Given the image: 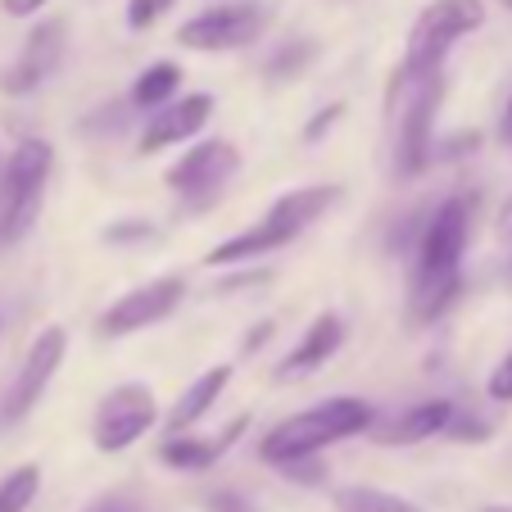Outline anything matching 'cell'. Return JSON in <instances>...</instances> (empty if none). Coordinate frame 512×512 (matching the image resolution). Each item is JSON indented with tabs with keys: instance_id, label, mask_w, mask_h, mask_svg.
I'll use <instances>...</instances> for the list:
<instances>
[{
	"instance_id": "obj_23",
	"label": "cell",
	"mask_w": 512,
	"mask_h": 512,
	"mask_svg": "<svg viewBox=\"0 0 512 512\" xmlns=\"http://www.w3.org/2000/svg\"><path fill=\"white\" fill-rule=\"evenodd\" d=\"M173 5H177V0H127V28H132V32L155 28V23L164 19Z\"/></svg>"
},
{
	"instance_id": "obj_6",
	"label": "cell",
	"mask_w": 512,
	"mask_h": 512,
	"mask_svg": "<svg viewBox=\"0 0 512 512\" xmlns=\"http://www.w3.org/2000/svg\"><path fill=\"white\" fill-rule=\"evenodd\" d=\"M263 28H268V5L227 0V5H213V10H200L195 19H186L177 28V41L186 50H200V55H232V50H245L250 41H259Z\"/></svg>"
},
{
	"instance_id": "obj_15",
	"label": "cell",
	"mask_w": 512,
	"mask_h": 512,
	"mask_svg": "<svg viewBox=\"0 0 512 512\" xmlns=\"http://www.w3.org/2000/svg\"><path fill=\"white\" fill-rule=\"evenodd\" d=\"M245 435V417H236L232 426H227L223 435H168L164 445H159V458H164V467H173V472H209L218 458L232 454V445Z\"/></svg>"
},
{
	"instance_id": "obj_4",
	"label": "cell",
	"mask_w": 512,
	"mask_h": 512,
	"mask_svg": "<svg viewBox=\"0 0 512 512\" xmlns=\"http://www.w3.org/2000/svg\"><path fill=\"white\" fill-rule=\"evenodd\" d=\"M490 10L485 0H431L422 14H417L413 32H408V50H404V78H431L440 73L445 55L458 46L463 37L485 28Z\"/></svg>"
},
{
	"instance_id": "obj_16",
	"label": "cell",
	"mask_w": 512,
	"mask_h": 512,
	"mask_svg": "<svg viewBox=\"0 0 512 512\" xmlns=\"http://www.w3.org/2000/svg\"><path fill=\"white\" fill-rule=\"evenodd\" d=\"M454 399H422V404L404 408L395 422H386L377 431V445H422V440H435V435H445L449 422H454Z\"/></svg>"
},
{
	"instance_id": "obj_24",
	"label": "cell",
	"mask_w": 512,
	"mask_h": 512,
	"mask_svg": "<svg viewBox=\"0 0 512 512\" xmlns=\"http://www.w3.org/2000/svg\"><path fill=\"white\" fill-rule=\"evenodd\" d=\"M281 472H286V481H300V485H322L327 481V463H322V454L290 458V463H281Z\"/></svg>"
},
{
	"instance_id": "obj_9",
	"label": "cell",
	"mask_w": 512,
	"mask_h": 512,
	"mask_svg": "<svg viewBox=\"0 0 512 512\" xmlns=\"http://www.w3.org/2000/svg\"><path fill=\"white\" fill-rule=\"evenodd\" d=\"M64 354H68V331L64 327H41L37 340L28 345V354H23V363H19V372H14L5 399H0V422L14 426L41 404V395L50 390V381H55Z\"/></svg>"
},
{
	"instance_id": "obj_20",
	"label": "cell",
	"mask_w": 512,
	"mask_h": 512,
	"mask_svg": "<svg viewBox=\"0 0 512 512\" xmlns=\"http://www.w3.org/2000/svg\"><path fill=\"white\" fill-rule=\"evenodd\" d=\"M331 503H336V512H422L413 499L377 490V485H345V490H336Z\"/></svg>"
},
{
	"instance_id": "obj_5",
	"label": "cell",
	"mask_w": 512,
	"mask_h": 512,
	"mask_svg": "<svg viewBox=\"0 0 512 512\" xmlns=\"http://www.w3.org/2000/svg\"><path fill=\"white\" fill-rule=\"evenodd\" d=\"M236 173H241V150H236L232 141H223V136H209V141L186 145L182 155L168 164L164 182L182 204L204 209V204H213L223 195V186L232 182Z\"/></svg>"
},
{
	"instance_id": "obj_22",
	"label": "cell",
	"mask_w": 512,
	"mask_h": 512,
	"mask_svg": "<svg viewBox=\"0 0 512 512\" xmlns=\"http://www.w3.org/2000/svg\"><path fill=\"white\" fill-rule=\"evenodd\" d=\"M313 55H318V46H313V41H295V46H286L277 59H272V64H268V73H272V78H277V82H286V78L295 82V78H300V73H304V64H309Z\"/></svg>"
},
{
	"instance_id": "obj_12",
	"label": "cell",
	"mask_w": 512,
	"mask_h": 512,
	"mask_svg": "<svg viewBox=\"0 0 512 512\" xmlns=\"http://www.w3.org/2000/svg\"><path fill=\"white\" fill-rule=\"evenodd\" d=\"M64 50H68V28L64 19H41L37 28L23 37V50L14 55V64L0 73V91L5 96H32L37 87H46L55 78V68L64 64Z\"/></svg>"
},
{
	"instance_id": "obj_36",
	"label": "cell",
	"mask_w": 512,
	"mask_h": 512,
	"mask_svg": "<svg viewBox=\"0 0 512 512\" xmlns=\"http://www.w3.org/2000/svg\"><path fill=\"white\" fill-rule=\"evenodd\" d=\"M503 5H508V10H512V0H503Z\"/></svg>"
},
{
	"instance_id": "obj_25",
	"label": "cell",
	"mask_w": 512,
	"mask_h": 512,
	"mask_svg": "<svg viewBox=\"0 0 512 512\" xmlns=\"http://www.w3.org/2000/svg\"><path fill=\"white\" fill-rule=\"evenodd\" d=\"M109 245H145V241H159V232L150 223H136V218H123V223H114L105 232Z\"/></svg>"
},
{
	"instance_id": "obj_10",
	"label": "cell",
	"mask_w": 512,
	"mask_h": 512,
	"mask_svg": "<svg viewBox=\"0 0 512 512\" xmlns=\"http://www.w3.org/2000/svg\"><path fill=\"white\" fill-rule=\"evenodd\" d=\"M408 87L404 114H399V132H395V173L399 177H417L435 155V109H440V73L431 78H399Z\"/></svg>"
},
{
	"instance_id": "obj_2",
	"label": "cell",
	"mask_w": 512,
	"mask_h": 512,
	"mask_svg": "<svg viewBox=\"0 0 512 512\" xmlns=\"http://www.w3.org/2000/svg\"><path fill=\"white\" fill-rule=\"evenodd\" d=\"M372 422H377V413H372L368 399H354V395L322 399V404H313V408H304V413L272 426L259 440V458L281 467L304 454H327L331 445H340V440H349V435H358V431H368Z\"/></svg>"
},
{
	"instance_id": "obj_27",
	"label": "cell",
	"mask_w": 512,
	"mask_h": 512,
	"mask_svg": "<svg viewBox=\"0 0 512 512\" xmlns=\"http://www.w3.org/2000/svg\"><path fill=\"white\" fill-rule=\"evenodd\" d=\"M340 114H345V105H327V109H318V118H313V123L304 127V141H318L322 132H331Z\"/></svg>"
},
{
	"instance_id": "obj_14",
	"label": "cell",
	"mask_w": 512,
	"mask_h": 512,
	"mask_svg": "<svg viewBox=\"0 0 512 512\" xmlns=\"http://www.w3.org/2000/svg\"><path fill=\"white\" fill-rule=\"evenodd\" d=\"M345 345V318L340 313H318L309 327L300 331V340L290 345V354L277 363V381H304L318 368H327L336 349Z\"/></svg>"
},
{
	"instance_id": "obj_7",
	"label": "cell",
	"mask_w": 512,
	"mask_h": 512,
	"mask_svg": "<svg viewBox=\"0 0 512 512\" xmlns=\"http://www.w3.org/2000/svg\"><path fill=\"white\" fill-rule=\"evenodd\" d=\"M155 422H159L155 390L145 386V381H123V386H114L100 399L96 422H91V440H96L100 454H123Z\"/></svg>"
},
{
	"instance_id": "obj_31",
	"label": "cell",
	"mask_w": 512,
	"mask_h": 512,
	"mask_svg": "<svg viewBox=\"0 0 512 512\" xmlns=\"http://www.w3.org/2000/svg\"><path fill=\"white\" fill-rule=\"evenodd\" d=\"M499 141L512 150V96H508V105H503V114H499Z\"/></svg>"
},
{
	"instance_id": "obj_21",
	"label": "cell",
	"mask_w": 512,
	"mask_h": 512,
	"mask_svg": "<svg viewBox=\"0 0 512 512\" xmlns=\"http://www.w3.org/2000/svg\"><path fill=\"white\" fill-rule=\"evenodd\" d=\"M41 494V467L23 463L10 476H0V512H28L32 499Z\"/></svg>"
},
{
	"instance_id": "obj_33",
	"label": "cell",
	"mask_w": 512,
	"mask_h": 512,
	"mask_svg": "<svg viewBox=\"0 0 512 512\" xmlns=\"http://www.w3.org/2000/svg\"><path fill=\"white\" fill-rule=\"evenodd\" d=\"M268 331H272V327H268V322H263V327H254V336H250V340H245V349H259V345H263V340H268Z\"/></svg>"
},
{
	"instance_id": "obj_29",
	"label": "cell",
	"mask_w": 512,
	"mask_h": 512,
	"mask_svg": "<svg viewBox=\"0 0 512 512\" xmlns=\"http://www.w3.org/2000/svg\"><path fill=\"white\" fill-rule=\"evenodd\" d=\"M209 508H213V512H254L250 503H245L241 494H232V490H218V494H209Z\"/></svg>"
},
{
	"instance_id": "obj_18",
	"label": "cell",
	"mask_w": 512,
	"mask_h": 512,
	"mask_svg": "<svg viewBox=\"0 0 512 512\" xmlns=\"http://www.w3.org/2000/svg\"><path fill=\"white\" fill-rule=\"evenodd\" d=\"M458 295H463V268H454V272L413 268V281H408V313H413V322H435L454 309Z\"/></svg>"
},
{
	"instance_id": "obj_1",
	"label": "cell",
	"mask_w": 512,
	"mask_h": 512,
	"mask_svg": "<svg viewBox=\"0 0 512 512\" xmlns=\"http://www.w3.org/2000/svg\"><path fill=\"white\" fill-rule=\"evenodd\" d=\"M331 204H340V186H300V191H286L281 200H272V209L254 227L227 236L223 245H213L204 254V263L209 268H236V263H254L272 250H286L295 236H304L318 223Z\"/></svg>"
},
{
	"instance_id": "obj_3",
	"label": "cell",
	"mask_w": 512,
	"mask_h": 512,
	"mask_svg": "<svg viewBox=\"0 0 512 512\" xmlns=\"http://www.w3.org/2000/svg\"><path fill=\"white\" fill-rule=\"evenodd\" d=\"M55 173V145L28 136L14 145V155L5 159L0 173V241L14 245L37 227L41 204H46V186Z\"/></svg>"
},
{
	"instance_id": "obj_30",
	"label": "cell",
	"mask_w": 512,
	"mask_h": 512,
	"mask_svg": "<svg viewBox=\"0 0 512 512\" xmlns=\"http://www.w3.org/2000/svg\"><path fill=\"white\" fill-rule=\"evenodd\" d=\"M41 5L46 0H0V10L10 14V19H32V14H41Z\"/></svg>"
},
{
	"instance_id": "obj_35",
	"label": "cell",
	"mask_w": 512,
	"mask_h": 512,
	"mask_svg": "<svg viewBox=\"0 0 512 512\" xmlns=\"http://www.w3.org/2000/svg\"><path fill=\"white\" fill-rule=\"evenodd\" d=\"M91 512H118V508H91Z\"/></svg>"
},
{
	"instance_id": "obj_32",
	"label": "cell",
	"mask_w": 512,
	"mask_h": 512,
	"mask_svg": "<svg viewBox=\"0 0 512 512\" xmlns=\"http://www.w3.org/2000/svg\"><path fill=\"white\" fill-rule=\"evenodd\" d=\"M499 236L503 241H512V195L503 200V209H499Z\"/></svg>"
},
{
	"instance_id": "obj_13",
	"label": "cell",
	"mask_w": 512,
	"mask_h": 512,
	"mask_svg": "<svg viewBox=\"0 0 512 512\" xmlns=\"http://www.w3.org/2000/svg\"><path fill=\"white\" fill-rule=\"evenodd\" d=\"M213 118V96L209 91H191V96H177L173 105L155 109L141 127V155H159V150H173V145H191L204 132V123Z\"/></svg>"
},
{
	"instance_id": "obj_28",
	"label": "cell",
	"mask_w": 512,
	"mask_h": 512,
	"mask_svg": "<svg viewBox=\"0 0 512 512\" xmlns=\"http://www.w3.org/2000/svg\"><path fill=\"white\" fill-rule=\"evenodd\" d=\"M445 435H458V440H485V435H490V426L476 422V417H463V422H458V413H454V422H449Z\"/></svg>"
},
{
	"instance_id": "obj_19",
	"label": "cell",
	"mask_w": 512,
	"mask_h": 512,
	"mask_svg": "<svg viewBox=\"0 0 512 512\" xmlns=\"http://www.w3.org/2000/svg\"><path fill=\"white\" fill-rule=\"evenodd\" d=\"M182 96V68L173 59H159V64H145L132 82V105L145 109V114H155V109L173 105Z\"/></svg>"
},
{
	"instance_id": "obj_34",
	"label": "cell",
	"mask_w": 512,
	"mask_h": 512,
	"mask_svg": "<svg viewBox=\"0 0 512 512\" xmlns=\"http://www.w3.org/2000/svg\"><path fill=\"white\" fill-rule=\"evenodd\" d=\"M481 512H512V508H508V503H485Z\"/></svg>"
},
{
	"instance_id": "obj_17",
	"label": "cell",
	"mask_w": 512,
	"mask_h": 512,
	"mask_svg": "<svg viewBox=\"0 0 512 512\" xmlns=\"http://www.w3.org/2000/svg\"><path fill=\"white\" fill-rule=\"evenodd\" d=\"M227 386H232V363H218V368L200 372V377L182 390V399L173 404V413H168V422H164L168 435H182V431H191V426H200L204 417L213 413V404L227 395Z\"/></svg>"
},
{
	"instance_id": "obj_26",
	"label": "cell",
	"mask_w": 512,
	"mask_h": 512,
	"mask_svg": "<svg viewBox=\"0 0 512 512\" xmlns=\"http://www.w3.org/2000/svg\"><path fill=\"white\" fill-rule=\"evenodd\" d=\"M485 395L494 399V404H512V349L494 363V372H490V381H485Z\"/></svg>"
},
{
	"instance_id": "obj_11",
	"label": "cell",
	"mask_w": 512,
	"mask_h": 512,
	"mask_svg": "<svg viewBox=\"0 0 512 512\" xmlns=\"http://www.w3.org/2000/svg\"><path fill=\"white\" fill-rule=\"evenodd\" d=\"M186 295V281L182 277H155L145 286H132L127 295H118L105 313H100V336H132V331H145L155 322L173 318L177 304Z\"/></svg>"
},
{
	"instance_id": "obj_8",
	"label": "cell",
	"mask_w": 512,
	"mask_h": 512,
	"mask_svg": "<svg viewBox=\"0 0 512 512\" xmlns=\"http://www.w3.org/2000/svg\"><path fill=\"white\" fill-rule=\"evenodd\" d=\"M472 213H476V200H467V195H445L435 209H426L422 236L413 245V259H417L413 268H426V272L463 268L467 241H472Z\"/></svg>"
}]
</instances>
